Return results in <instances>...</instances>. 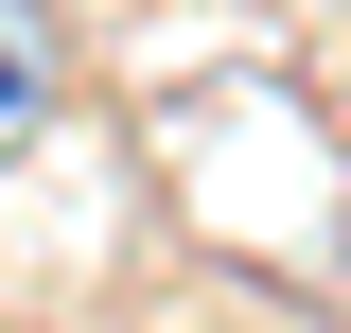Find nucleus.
Segmentation results:
<instances>
[{
    "label": "nucleus",
    "instance_id": "1",
    "mask_svg": "<svg viewBox=\"0 0 351 333\" xmlns=\"http://www.w3.org/2000/svg\"><path fill=\"white\" fill-rule=\"evenodd\" d=\"M53 106H71V36H53V0H0V158H36Z\"/></svg>",
    "mask_w": 351,
    "mask_h": 333
}]
</instances>
